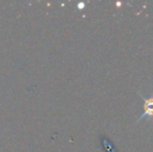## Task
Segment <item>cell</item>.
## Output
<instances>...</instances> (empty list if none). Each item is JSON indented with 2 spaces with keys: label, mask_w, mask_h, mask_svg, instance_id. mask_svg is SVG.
<instances>
[{
  "label": "cell",
  "mask_w": 153,
  "mask_h": 152,
  "mask_svg": "<svg viewBox=\"0 0 153 152\" xmlns=\"http://www.w3.org/2000/svg\"><path fill=\"white\" fill-rule=\"evenodd\" d=\"M144 100V114L137 119V122L142 121L143 119H152L153 118V94L148 97H145L144 95L140 94Z\"/></svg>",
  "instance_id": "obj_1"
}]
</instances>
